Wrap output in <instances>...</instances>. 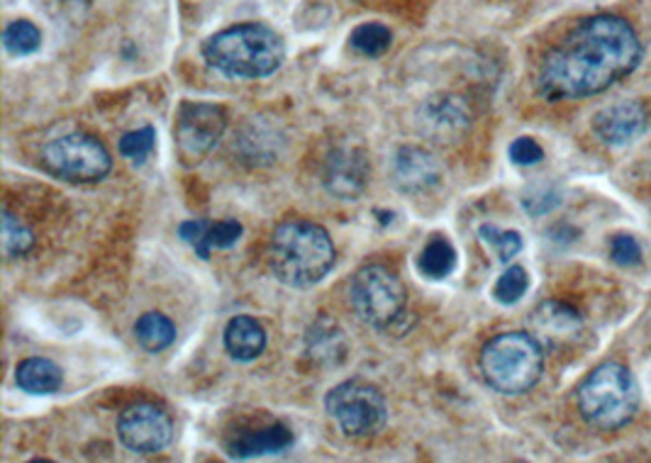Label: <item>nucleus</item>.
<instances>
[{"mask_svg": "<svg viewBox=\"0 0 651 463\" xmlns=\"http://www.w3.org/2000/svg\"><path fill=\"white\" fill-rule=\"evenodd\" d=\"M642 59L632 25L615 15L584 20L544 56L537 86L547 101L586 98L630 76Z\"/></svg>", "mask_w": 651, "mask_h": 463, "instance_id": "nucleus-1", "label": "nucleus"}, {"mask_svg": "<svg viewBox=\"0 0 651 463\" xmlns=\"http://www.w3.org/2000/svg\"><path fill=\"white\" fill-rule=\"evenodd\" d=\"M335 244L325 228L307 220L279 224L269 242V266L291 288H311L335 266Z\"/></svg>", "mask_w": 651, "mask_h": 463, "instance_id": "nucleus-2", "label": "nucleus"}, {"mask_svg": "<svg viewBox=\"0 0 651 463\" xmlns=\"http://www.w3.org/2000/svg\"><path fill=\"white\" fill-rule=\"evenodd\" d=\"M203 56L212 69L230 78H266L281 69L286 44L274 28L246 22L212 34L203 44Z\"/></svg>", "mask_w": 651, "mask_h": 463, "instance_id": "nucleus-3", "label": "nucleus"}, {"mask_svg": "<svg viewBox=\"0 0 651 463\" xmlns=\"http://www.w3.org/2000/svg\"><path fill=\"white\" fill-rule=\"evenodd\" d=\"M544 349L535 335L505 332L485 344L481 371L491 388L503 396H523L542 378Z\"/></svg>", "mask_w": 651, "mask_h": 463, "instance_id": "nucleus-4", "label": "nucleus"}, {"mask_svg": "<svg viewBox=\"0 0 651 463\" xmlns=\"http://www.w3.org/2000/svg\"><path fill=\"white\" fill-rule=\"evenodd\" d=\"M639 388L630 368L608 361L598 366L578 388V410L598 430H618L637 412Z\"/></svg>", "mask_w": 651, "mask_h": 463, "instance_id": "nucleus-5", "label": "nucleus"}, {"mask_svg": "<svg viewBox=\"0 0 651 463\" xmlns=\"http://www.w3.org/2000/svg\"><path fill=\"white\" fill-rule=\"evenodd\" d=\"M349 303L364 325L388 329L406 315V288L393 271L369 264L354 273L349 283Z\"/></svg>", "mask_w": 651, "mask_h": 463, "instance_id": "nucleus-6", "label": "nucleus"}, {"mask_svg": "<svg viewBox=\"0 0 651 463\" xmlns=\"http://www.w3.org/2000/svg\"><path fill=\"white\" fill-rule=\"evenodd\" d=\"M325 408L339 430L354 439L376 436L388 422V406L381 390L364 381L335 386L325 398Z\"/></svg>", "mask_w": 651, "mask_h": 463, "instance_id": "nucleus-7", "label": "nucleus"}, {"mask_svg": "<svg viewBox=\"0 0 651 463\" xmlns=\"http://www.w3.org/2000/svg\"><path fill=\"white\" fill-rule=\"evenodd\" d=\"M44 164L54 176L74 183H96L113 169V159L96 137L66 135L44 147Z\"/></svg>", "mask_w": 651, "mask_h": 463, "instance_id": "nucleus-8", "label": "nucleus"}, {"mask_svg": "<svg viewBox=\"0 0 651 463\" xmlns=\"http://www.w3.org/2000/svg\"><path fill=\"white\" fill-rule=\"evenodd\" d=\"M224 127H228V115L220 105L183 103L176 120V147L188 164L200 161L216 149Z\"/></svg>", "mask_w": 651, "mask_h": 463, "instance_id": "nucleus-9", "label": "nucleus"}, {"mask_svg": "<svg viewBox=\"0 0 651 463\" xmlns=\"http://www.w3.org/2000/svg\"><path fill=\"white\" fill-rule=\"evenodd\" d=\"M117 436L135 454H159L174 439L171 414L154 406V402H137L123 410L117 420Z\"/></svg>", "mask_w": 651, "mask_h": 463, "instance_id": "nucleus-10", "label": "nucleus"}, {"mask_svg": "<svg viewBox=\"0 0 651 463\" xmlns=\"http://www.w3.org/2000/svg\"><path fill=\"white\" fill-rule=\"evenodd\" d=\"M418 125L422 135L437 141V145H454V141L464 139L471 129V111L456 96L430 98L420 108Z\"/></svg>", "mask_w": 651, "mask_h": 463, "instance_id": "nucleus-11", "label": "nucleus"}, {"mask_svg": "<svg viewBox=\"0 0 651 463\" xmlns=\"http://www.w3.org/2000/svg\"><path fill=\"white\" fill-rule=\"evenodd\" d=\"M649 127V115L642 103L622 101L606 105L594 117V133L600 141L610 147L632 145L634 139L642 137Z\"/></svg>", "mask_w": 651, "mask_h": 463, "instance_id": "nucleus-12", "label": "nucleus"}, {"mask_svg": "<svg viewBox=\"0 0 651 463\" xmlns=\"http://www.w3.org/2000/svg\"><path fill=\"white\" fill-rule=\"evenodd\" d=\"M369 178V164L366 157L354 147H337L329 151L323 169V183L327 193L342 200H357Z\"/></svg>", "mask_w": 651, "mask_h": 463, "instance_id": "nucleus-13", "label": "nucleus"}, {"mask_svg": "<svg viewBox=\"0 0 651 463\" xmlns=\"http://www.w3.org/2000/svg\"><path fill=\"white\" fill-rule=\"evenodd\" d=\"M390 178L402 193H424L440 183L442 166L430 151L420 147H400L390 164Z\"/></svg>", "mask_w": 651, "mask_h": 463, "instance_id": "nucleus-14", "label": "nucleus"}, {"mask_svg": "<svg viewBox=\"0 0 651 463\" xmlns=\"http://www.w3.org/2000/svg\"><path fill=\"white\" fill-rule=\"evenodd\" d=\"M584 332V319L564 303H542L532 315V335L539 344L552 349L566 347Z\"/></svg>", "mask_w": 651, "mask_h": 463, "instance_id": "nucleus-15", "label": "nucleus"}, {"mask_svg": "<svg viewBox=\"0 0 651 463\" xmlns=\"http://www.w3.org/2000/svg\"><path fill=\"white\" fill-rule=\"evenodd\" d=\"M181 240L191 244L200 259H210L212 249H228L240 242L242 224L237 220H191L179 228Z\"/></svg>", "mask_w": 651, "mask_h": 463, "instance_id": "nucleus-16", "label": "nucleus"}, {"mask_svg": "<svg viewBox=\"0 0 651 463\" xmlns=\"http://www.w3.org/2000/svg\"><path fill=\"white\" fill-rule=\"evenodd\" d=\"M293 444V432L286 424H271L266 430L256 432H242L237 434L228 454L232 459H254V456H266V454H281Z\"/></svg>", "mask_w": 651, "mask_h": 463, "instance_id": "nucleus-17", "label": "nucleus"}, {"mask_svg": "<svg viewBox=\"0 0 651 463\" xmlns=\"http://www.w3.org/2000/svg\"><path fill=\"white\" fill-rule=\"evenodd\" d=\"M224 349L234 361H254L266 349V332L254 317H234L224 327Z\"/></svg>", "mask_w": 651, "mask_h": 463, "instance_id": "nucleus-18", "label": "nucleus"}, {"mask_svg": "<svg viewBox=\"0 0 651 463\" xmlns=\"http://www.w3.org/2000/svg\"><path fill=\"white\" fill-rule=\"evenodd\" d=\"M279 145H281V137L276 135V127L264 125L259 120L246 123L240 139H237L240 157L252 166H264V164L276 161Z\"/></svg>", "mask_w": 651, "mask_h": 463, "instance_id": "nucleus-19", "label": "nucleus"}, {"mask_svg": "<svg viewBox=\"0 0 651 463\" xmlns=\"http://www.w3.org/2000/svg\"><path fill=\"white\" fill-rule=\"evenodd\" d=\"M307 354L313 356L315 361L325 366H337L345 361L347 356V339L345 332H342L335 323L329 319H317V323L307 332Z\"/></svg>", "mask_w": 651, "mask_h": 463, "instance_id": "nucleus-20", "label": "nucleus"}, {"mask_svg": "<svg viewBox=\"0 0 651 463\" xmlns=\"http://www.w3.org/2000/svg\"><path fill=\"white\" fill-rule=\"evenodd\" d=\"M18 386L30 396H52L64 383V371L50 359H25L18 366Z\"/></svg>", "mask_w": 651, "mask_h": 463, "instance_id": "nucleus-21", "label": "nucleus"}, {"mask_svg": "<svg viewBox=\"0 0 651 463\" xmlns=\"http://www.w3.org/2000/svg\"><path fill=\"white\" fill-rule=\"evenodd\" d=\"M135 337L139 341V347L151 354H159L164 349H169L176 341V327L167 315L161 313H147L137 319L135 325Z\"/></svg>", "mask_w": 651, "mask_h": 463, "instance_id": "nucleus-22", "label": "nucleus"}, {"mask_svg": "<svg viewBox=\"0 0 651 463\" xmlns=\"http://www.w3.org/2000/svg\"><path fill=\"white\" fill-rule=\"evenodd\" d=\"M456 269V249L444 236H432L420 254V271L432 281H442Z\"/></svg>", "mask_w": 651, "mask_h": 463, "instance_id": "nucleus-23", "label": "nucleus"}, {"mask_svg": "<svg viewBox=\"0 0 651 463\" xmlns=\"http://www.w3.org/2000/svg\"><path fill=\"white\" fill-rule=\"evenodd\" d=\"M390 42H393V34L381 22H364L357 30L351 32L349 44L354 52L361 56H381L390 50Z\"/></svg>", "mask_w": 651, "mask_h": 463, "instance_id": "nucleus-24", "label": "nucleus"}, {"mask_svg": "<svg viewBox=\"0 0 651 463\" xmlns=\"http://www.w3.org/2000/svg\"><path fill=\"white\" fill-rule=\"evenodd\" d=\"M3 44L8 54L13 56H28L34 54L42 46V32L30 20H15L10 22L3 32Z\"/></svg>", "mask_w": 651, "mask_h": 463, "instance_id": "nucleus-25", "label": "nucleus"}, {"mask_svg": "<svg viewBox=\"0 0 651 463\" xmlns=\"http://www.w3.org/2000/svg\"><path fill=\"white\" fill-rule=\"evenodd\" d=\"M34 244V234L28 228V224H22L13 212H3V252L8 259H18V256H25Z\"/></svg>", "mask_w": 651, "mask_h": 463, "instance_id": "nucleus-26", "label": "nucleus"}, {"mask_svg": "<svg viewBox=\"0 0 651 463\" xmlns=\"http://www.w3.org/2000/svg\"><path fill=\"white\" fill-rule=\"evenodd\" d=\"M479 236L485 246L493 249L495 256H498L501 261H511L513 256L523 252V236L513 230H501L495 228V224H483V228L479 230Z\"/></svg>", "mask_w": 651, "mask_h": 463, "instance_id": "nucleus-27", "label": "nucleus"}, {"mask_svg": "<svg viewBox=\"0 0 651 463\" xmlns=\"http://www.w3.org/2000/svg\"><path fill=\"white\" fill-rule=\"evenodd\" d=\"M529 288V276L523 266H511L503 276L498 278L493 288L495 301L503 305H515Z\"/></svg>", "mask_w": 651, "mask_h": 463, "instance_id": "nucleus-28", "label": "nucleus"}, {"mask_svg": "<svg viewBox=\"0 0 651 463\" xmlns=\"http://www.w3.org/2000/svg\"><path fill=\"white\" fill-rule=\"evenodd\" d=\"M154 147H157V133H154V127L135 129V133H127L120 139V154L135 164L145 161L154 151Z\"/></svg>", "mask_w": 651, "mask_h": 463, "instance_id": "nucleus-29", "label": "nucleus"}, {"mask_svg": "<svg viewBox=\"0 0 651 463\" xmlns=\"http://www.w3.org/2000/svg\"><path fill=\"white\" fill-rule=\"evenodd\" d=\"M610 256L620 266H637L642 261V246L632 234H618L610 242Z\"/></svg>", "mask_w": 651, "mask_h": 463, "instance_id": "nucleus-30", "label": "nucleus"}, {"mask_svg": "<svg viewBox=\"0 0 651 463\" xmlns=\"http://www.w3.org/2000/svg\"><path fill=\"white\" fill-rule=\"evenodd\" d=\"M511 159L517 166H532L544 159V149L532 137H519L511 145Z\"/></svg>", "mask_w": 651, "mask_h": 463, "instance_id": "nucleus-31", "label": "nucleus"}]
</instances>
